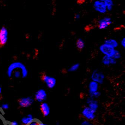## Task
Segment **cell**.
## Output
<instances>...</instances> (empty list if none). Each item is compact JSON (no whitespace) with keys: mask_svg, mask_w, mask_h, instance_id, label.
<instances>
[{"mask_svg":"<svg viewBox=\"0 0 125 125\" xmlns=\"http://www.w3.org/2000/svg\"><path fill=\"white\" fill-rule=\"evenodd\" d=\"M99 50L104 56L112 57L114 53L115 49H114L107 44L103 43L100 46Z\"/></svg>","mask_w":125,"mask_h":125,"instance_id":"obj_4","label":"cell"},{"mask_svg":"<svg viewBox=\"0 0 125 125\" xmlns=\"http://www.w3.org/2000/svg\"><path fill=\"white\" fill-rule=\"evenodd\" d=\"M93 7L95 11L99 13L104 14L107 11L106 7L103 0L95 1L94 3Z\"/></svg>","mask_w":125,"mask_h":125,"instance_id":"obj_7","label":"cell"},{"mask_svg":"<svg viewBox=\"0 0 125 125\" xmlns=\"http://www.w3.org/2000/svg\"><path fill=\"white\" fill-rule=\"evenodd\" d=\"M47 94L44 89H41L35 93L34 95V101L38 102H44L47 98Z\"/></svg>","mask_w":125,"mask_h":125,"instance_id":"obj_8","label":"cell"},{"mask_svg":"<svg viewBox=\"0 0 125 125\" xmlns=\"http://www.w3.org/2000/svg\"><path fill=\"white\" fill-rule=\"evenodd\" d=\"M121 44L123 48H125V38H123L121 42Z\"/></svg>","mask_w":125,"mask_h":125,"instance_id":"obj_23","label":"cell"},{"mask_svg":"<svg viewBox=\"0 0 125 125\" xmlns=\"http://www.w3.org/2000/svg\"><path fill=\"white\" fill-rule=\"evenodd\" d=\"M112 23L111 19L109 17H105L100 20L98 21V27L100 30L105 29Z\"/></svg>","mask_w":125,"mask_h":125,"instance_id":"obj_10","label":"cell"},{"mask_svg":"<svg viewBox=\"0 0 125 125\" xmlns=\"http://www.w3.org/2000/svg\"><path fill=\"white\" fill-rule=\"evenodd\" d=\"M76 46L78 49H83L85 46V43L83 40L81 38L77 39L76 42Z\"/></svg>","mask_w":125,"mask_h":125,"instance_id":"obj_16","label":"cell"},{"mask_svg":"<svg viewBox=\"0 0 125 125\" xmlns=\"http://www.w3.org/2000/svg\"><path fill=\"white\" fill-rule=\"evenodd\" d=\"M3 99V96L2 94V88L1 86H0V101H1Z\"/></svg>","mask_w":125,"mask_h":125,"instance_id":"obj_24","label":"cell"},{"mask_svg":"<svg viewBox=\"0 0 125 125\" xmlns=\"http://www.w3.org/2000/svg\"><path fill=\"white\" fill-rule=\"evenodd\" d=\"M28 125H45V124L43 123L41 121L37 119H32L29 123Z\"/></svg>","mask_w":125,"mask_h":125,"instance_id":"obj_17","label":"cell"},{"mask_svg":"<svg viewBox=\"0 0 125 125\" xmlns=\"http://www.w3.org/2000/svg\"><path fill=\"white\" fill-rule=\"evenodd\" d=\"M32 119V118H31V117L25 118L23 119H22V123H21V125H28L29 123L31 121Z\"/></svg>","mask_w":125,"mask_h":125,"instance_id":"obj_21","label":"cell"},{"mask_svg":"<svg viewBox=\"0 0 125 125\" xmlns=\"http://www.w3.org/2000/svg\"><path fill=\"white\" fill-rule=\"evenodd\" d=\"M40 110L44 117H47L51 113V109L47 103L43 102L40 104Z\"/></svg>","mask_w":125,"mask_h":125,"instance_id":"obj_11","label":"cell"},{"mask_svg":"<svg viewBox=\"0 0 125 125\" xmlns=\"http://www.w3.org/2000/svg\"><path fill=\"white\" fill-rule=\"evenodd\" d=\"M8 39V31L5 26H3L0 29V49L7 44Z\"/></svg>","mask_w":125,"mask_h":125,"instance_id":"obj_6","label":"cell"},{"mask_svg":"<svg viewBox=\"0 0 125 125\" xmlns=\"http://www.w3.org/2000/svg\"><path fill=\"white\" fill-rule=\"evenodd\" d=\"M80 125H94V124L92 121L84 119L81 121Z\"/></svg>","mask_w":125,"mask_h":125,"instance_id":"obj_22","label":"cell"},{"mask_svg":"<svg viewBox=\"0 0 125 125\" xmlns=\"http://www.w3.org/2000/svg\"><path fill=\"white\" fill-rule=\"evenodd\" d=\"M100 84L97 82L93 81H91L89 83L88 86V94L93 93L99 91Z\"/></svg>","mask_w":125,"mask_h":125,"instance_id":"obj_12","label":"cell"},{"mask_svg":"<svg viewBox=\"0 0 125 125\" xmlns=\"http://www.w3.org/2000/svg\"><path fill=\"white\" fill-rule=\"evenodd\" d=\"M121 57V55L120 52L115 49V51L114 53L112 58L116 60L117 59H120Z\"/></svg>","mask_w":125,"mask_h":125,"instance_id":"obj_20","label":"cell"},{"mask_svg":"<svg viewBox=\"0 0 125 125\" xmlns=\"http://www.w3.org/2000/svg\"><path fill=\"white\" fill-rule=\"evenodd\" d=\"M102 63L105 66H109L110 65L116 64L117 61L112 57L104 56L102 59Z\"/></svg>","mask_w":125,"mask_h":125,"instance_id":"obj_13","label":"cell"},{"mask_svg":"<svg viewBox=\"0 0 125 125\" xmlns=\"http://www.w3.org/2000/svg\"><path fill=\"white\" fill-rule=\"evenodd\" d=\"M79 63H76L73 64L68 70V71L69 72H76L79 69L80 67Z\"/></svg>","mask_w":125,"mask_h":125,"instance_id":"obj_18","label":"cell"},{"mask_svg":"<svg viewBox=\"0 0 125 125\" xmlns=\"http://www.w3.org/2000/svg\"><path fill=\"white\" fill-rule=\"evenodd\" d=\"M34 101V99L32 98L28 97L18 98L17 102L20 107L21 108H27L32 104Z\"/></svg>","mask_w":125,"mask_h":125,"instance_id":"obj_5","label":"cell"},{"mask_svg":"<svg viewBox=\"0 0 125 125\" xmlns=\"http://www.w3.org/2000/svg\"><path fill=\"white\" fill-rule=\"evenodd\" d=\"M104 43L110 46L115 49L118 47L119 43L116 40L114 39H108L105 40Z\"/></svg>","mask_w":125,"mask_h":125,"instance_id":"obj_14","label":"cell"},{"mask_svg":"<svg viewBox=\"0 0 125 125\" xmlns=\"http://www.w3.org/2000/svg\"><path fill=\"white\" fill-rule=\"evenodd\" d=\"M80 17H81V16H80V15L79 14H76L75 15V19L77 20L79 19H80Z\"/></svg>","mask_w":125,"mask_h":125,"instance_id":"obj_25","label":"cell"},{"mask_svg":"<svg viewBox=\"0 0 125 125\" xmlns=\"http://www.w3.org/2000/svg\"><path fill=\"white\" fill-rule=\"evenodd\" d=\"M82 116L84 119L93 121L96 119V112L87 106L84 107L81 112Z\"/></svg>","mask_w":125,"mask_h":125,"instance_id":"obj_2","label":"cell"},{"mask_svg":"<svg viewBox=\"0 0 125 125\" xmlns=\"http://www.w3.org/2000/svg\"><path fill=\"white\" fill-rule=\"evenodd\" d=\"M91 78V81L97 82L100 85L104 83L105 76L102 72L95 70H94L92 72Z\"/></svg>","mask_w":125,"mask_h":125,"instance_id":"obj_3","label":"cell"},{"mask_svg":"<svg viewBox=\"0 0 125 125\" xmlns=\"http://www.w3.org/2000/svg\"><path fill=\"white\" fill-rule=\"evenodd\" d=\"M103 1L106 7L107 11H111L114 5V2L112 0H103Z\"/></svg>","mask_w":125,"mask_h":125,"instance_id":"obj_15","label":"cell"},{"mask_svg":"<svg viewBox=\"0 0 125 125\" xmlns=\"http://www.w3.org/2000/svg\"><path fill=\"white\" fill-rule=\"evenodd\" d=\"M41 81L46 84L47 87L50 89H52L55 87L57 81L53 77L49 76L45 73L42 72L40 75Z\"/></svg>","mask_w":125,"mask_h":125,"instance_id":"obj_1","label":"cell"},{"mask_svg":"<svg viewBox=\"0 0 125 125\" xmlns=\"http://www.w3.org/2000/svg\"><path fill=\"white\" fill-rule=\"evenodd\" d=\"M86 106L97 112L99 107V102L97 99L88 97L86 99Z\"/></svg>","mask_w":125,"mask_h":125,"instance_id":"obj_9","label":"cell"},{"mask_svg":"<svg viewBox=\"0 0 125 125\" xmlns=\"http://www.w3.org/2000/svg\"><path fill=\"white\" fill-rule=\"evenodd\" d=\"M101 95H102V93H101V92L98 91L95 93L88 94V97L97 100L101 97Z\"/></svg>","mask_w":125,"mask_h":125,"instance_id":"obj_19","label":"cell"}]
</instances>
